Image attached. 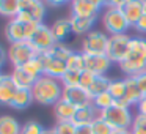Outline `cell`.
<instances>
[{
  "label": "cell",
  "mask_w": 146,
  "mask_h": 134,
  "mask_svg": "<svg viewBox=\"0 0 146 134\" xmlns=\"http://www.w3.org/2000/svg\"><path fill=\"white\" fill-rule=\"evenodd\" d=\"M118 66L126 76H137L146 71V38L143 36L132 38L126 58Z\"/></svg>",
  "instance_id": "obj_1"
},
{
  "label": "cell",
  "mask_w": 146,
  "mask_h": 134,
  "mask_svg": "<svg viewBox=\"0 0 146 134\" xmlns=\"http://www.w3.org/2000/svg\"><path fill=\"white\" fill-rule=\"evenodd\" d=\"M63 84L60 79L49 76H41L35 82L32 88L33 99L39 104L44 106H55L61 98H63Z\"/></svg>",
  "instance_id": "obj_2"
},
{
  "label": "cell",
  "mask_w": 146,
  "mask_h": 134,
  "mask_svg": "<svg viewBox=\"0 0 146 134\" xmlns=\"http://www.w3.org/2000/svg\"><path fill=\"white\" fill-rule=\"evenodd\" d=\"M101 118L107 121L113 129H130L135 115L130 112V107L115 103L111 107L101 111Z\"/></svg>",
  "instance_id": "obj_3"
},
{
  "label": "cell",
  "mask_w": 146,
  "mask_h": 134,
  "mask_svg": "<svg viewBox=\"0 0 146 134\" xmlns=\"http://www.w3.org/2000/svg\"><path fill=\"white\" fill-rule=\"evenodd\" d=\"M102 25L110 36L127 33V30L130 29L121 8H105V13L102 16Z\"/></svg>",
  "instance_id": "obj_4"
},
{
  "label": "cell",
  "mask_w": 146,
  "mask_h": 134,
  "mask_svg": "<svg viewBox=\"0 0 146 134\" xmlns=\"http://www.w3.org/2000/svg\"><path fill=\"white\" fill-rule=\"evenodd\" d=\"M17 19L22 22H39L46 17V2L44 0H21Z\"/></svg>",
  "instance_id": "obj_5"
},
{
  "label": "cell",
  "mask_w": 146,
  "mask_h": 134,
  "mask_svg": "<svg viewBox=\"0 0 146 134\" xmlns=\"http://www.w3.org/2000/svg\"><path fill=\"white\" fill-rule=\"evenodd\" d=\"M108 36L104 32L91 30L88 35L82 40V49L80 51L86 55H107Z\"/></svg>",
  "instance_id": "obj_6"
},
{
  "label": "cell",
  "mask_w": 146,
  "mask_h": 134,
  "mask_svg": "<svg viewBox=\"0 0 146 134\" xmlns=\"http://www.w3.org/2000/svg\"><path fill=\"white\" fill-rule=\"evenodd\" d=\"M130 38L127 33L123 35H111L108 36V46H107V57L110 58L113 63L119 65L121 62L126 58L127 52H129V46H130Z\"/></svg>",
  "instance_id": "obj_7"
},
{
  "label": "cell",
  "mask_w": 146,
  "mask_h": 134,
  "mask_svg": "<svg viewBox=\"0 0 146 134\" xmlns=\"http://www.w3.org/2000/svg\"><path fill=\"white\" fill-rule=\"evenodd\" d=\"M36 55H38V52L33 49V46L29 41L10 44V48H8V60L13 63L14 68L24 66L27 62H30Z\"/></svg>",
  "instance_id": "obj_8"
},
{
  "label": "cell",
  "mask_w": 146,
  "mask_h": 134,
  "mask_svg": "<svg viewBox=\"0 0 146 134\" xmlns=\"http://www.w3.org/2000/svg\"><path fill=\"white\" fill-rule=\"evenodd\" d=\"M29 43L33 46V49H35L38 54H42V52L50 51V49L57 44L50 27L46 25V24H39L38 30H36L35 35L29 40Z\"/></svg>",
  "instance_id": "obj_9"
},
{
  "label": "cell",
  "mask_w": 146,
  "mask_h": 134,
  "mask_svg": "<svg viewBox=\"0 0 146 134\" xmlns=\"http://www.w3.org/2000/svg\"><path fill=\"white\" fill-rule=\"evenodd\" d=\"M42 63V70H44V76L55 77V79H61L64 76V73L68 71V65L64 60H60L55 55H52L50 52H42L39 54Z\"/></svg>",
  "instance_id": "obj_10"
},
{
  "label": "cell",
  "mask_w": 146,
  "mask_h": 134,
  "mask_svg": "<svg viewBox=\"0 0 146 134\" xmlns=\"http://www.w3.org/2000/svg\"><path fill=\"white\" fill-rule=\"evenodd\" d=\"M63 99H66L68 103L76 106L77 109L93 104L91 95L88 93V90L82 88V87H64L63 88Z\"/></svg>",
  "instance_id": "obj_11"
},
{
  "label": "cell",
  "mask_w": 146,
  "mask_h": 134,
  "mask_svg": "<svg viewBox=\"0 0 146 134\" xmlns=\"http://www.w3.org/2000/svg\"><path fill=\"white\" fill-rule=\"evenodd\" d=\"M113 62L107 55H86L85 54V70L94 73L96 76H105Z\"/></svg>",
  "instance_id": "obj_12"
},
{
  "label": "cell",
  "mask_w": 146,
  "mask_h": 134,
  "mask_svg": "<svg viewBox=\"0 0 146 134\" xmlns=\"http://www.w3.org/2000/svg\"><path fill=\"white\" fill-rule=\"evenodd\" d=\"M17 85L11 79V74H3L0 79V104L2 106H11L14 96L17 93Z\"/></svg>",
  "instance_id": "obj_13"
},
{
  "label": "cell",
  "mask_w": 146,
  "mask_h": 134,
  "mask_svg": "<svg viewBox=\"0 0 146 134\" xmlns=\"http://www.w3.org/2000/svg\"><path fill=\"white\" fill-rule=\"evenodd\" d=\"M145 5H146L145 0H129V2L121 8L130 27L135 25L140 21V17L145 14Z\"/></svg>",
  "instance_id": "obj_14"
},
{
  "label": "cell",
  "mask_w": 146,
  "mask_h": 134,
  "mask_svg": "<svg viewBox=\"0 0 146 134\" xmlns=\"http://www.w3.org/2000/svg\"><path fill=\"white\" fill-rule=\"evenodd\" d=\"M5 36L10 41V44H16V43L27 41L25 40V22L19 21L17 17L10 19L5 29Z\"/></svg>",
  "instance_id": "obj_15"
},
{
  "label": "cell",
  "mask_w": 146,
  "mask_h": 134,
  "mask_svg": "<svg viewBox=\"0 0 146 134\" xmlns=\"http://www.w3.org/2000/svg\"><path fill=\"white\" fill-rule=\"evenodd\" d=\"M124 80H126V93H124V98L119 101V104L127 106V107L137 106L138 101L143 98L141 92H140V88L137 87V82H135V79H133V76H126Z\"/></svg>",
  "instance_id": "obj_16"
},
{
  "label": "cell",
  "mask_w": 146,
  "mask_h": 134,
  "mask_svg": "<svg viewBox=\"0 0 146 134\" xmlns=\"http://www.w3.org/2000/svg\"><path fill=\"white\" fill-rule=\"evenodd\" d=\"M71 29L74 35H88L93 30V25L98 21V16H90V17H80V16H71Z\"/></svg>",
  "instance_id": "obj_17"
},
{
  "label": "cell",
  "mask_w": 146,
  "mask_h": 134,
  "mask_svg": "<svg viewBox=\"0 0 146 134\" xmlns=\"http://www.w3.org/2000/svg\"><path fill=\"white\" fill-rule=\"evenodd\" d=\"M99 115H101V111H98L93 104H90V106H85V107L77 109L72 121L76 123V126H80V125H91Z\"/></svg>",
  "instance_id": "obj_18"
},
{
  "label": "cell",
  "mask_w": 146,
  "mask_h": 134,
  "mask_svg": "<svg viewBox=\"0 0 146 134\" xmlns=\"http://www.w3.org/2000/svg\"><path fill=\"white\" fill-rule=\"evenodd\" d=\"M76 112H77L76 106H72L63 98L54 106V115L57 118V121H72Z\"/></svg>",
  "instance_id": "obj_19"
},
{
  "label": "cell",
  "mask_w": 146,
  "mask_h": 134,
  "mask_svg": "<svg viewBox=\"0 0 146 134\" xmlns=\"http://www.w3.org/2000/svg\"><path fill=\"white\" fill-rule=\"evenodd\" d=\"M11 79L14 80L17 88H22V90H32L33 85H35V82L38 80L33 76H30L22 66L13 68V71H11Z\"/></svg>",
  "instance_id": "obj_20"
},
{
  "label": "cell",
  "mask_w": 146,
  "mask_h": 134,
  "mask_svg": "<svg viewBox=\"0 0 146 134\" xmlns=\"http://www.w3.org/2000/svg\"><path fill=\"white\" fill-rule=\"evenodd\" d=\"M98 14L99 10L86 0H72L71 2V16L90 17V16H98Z\"/></svg>",
  "instance_id": "obj_21"
},
{
  "label": "cell",
  "mask_w": 146,
  "mask_h": 134,
  "mask_svg": "<svg viewBox=\"0 0 146 134\" xmlns=\"http://www.w3.org/2000/svg\"><path fill=\"white\" fill-rule=\"evenodd\" d=\"M52 33H54V38L57 43H63L64 40L68 38L69 33H72V29H71V21L69 17H63V19H57L50 27Z\"/></svg>",
  "instance_id": "obj_22"
},
{
  "label": "cell",
  "mask_w": 146,
  "mask_h": 134,
  "mask_svg": "<svg viewBox=\"0 0 146 134\" xmlns=\"http://www.w3.org/2000/svg\"><path fill=\"white\" fill-rule=\"evenodd\" d=\"M22 125L13 115H0V134H21Z\"/></svg>",
  "instance_id": "obj_23"
},
{
  "label": "cell",
  "mask_w": 146,
  "mask_h": 134,
  "mask_svg": "<svg viewBox=\"0 0 146 134\" xmlns=\"http://www.w3.org/2000/svg\"><path fill=\"white\" fill-rule=\"evenodd\" d=\"M33 101H35V99H33L32 90H22V88H19L10 107L16 109V111H24V109H27Z\"/></svg>",
  "instance_id": "obj_24"
},
{
  "label": "cell",
  "mask_w": 146,
  "mask_h": 134,
  "mask_svg": "<svg viewBox=\"0 0 146 134\" xmlns=\"http://www.w3.org/2000/svg\"><path fill=\"white\" fill-rule=\"evenodd\" d=\"M21 0H0V16L14 19L19 13Z\"/></svg>",
  "instance_id": "obj_25"
},
{
  "label": "cell",
  "mask_w": 146,
  "mask_h": 134,
  "mask_svg": "<svg viewBox=\"0 0 146 134\" xmlns=\"http://www.w3.org/2000/svg\"><path fill=\"white\" fill-rule=\"evenodd\" d=\"M110 77L107 76H96L94 82L91 84V87L88 88V93L91 95V98H94V96L101 95V93L107 92L108 90V85H110Z\"/></svg>",
  "instance_id": "obj_26"
},
{
  "label": "cell",
  "mask_w": 146,
  "mask_h": 134,
  "mask_svg": "<svg viewBox=\"0 0 146 134\" xmlns=\"http://www.w3.org/2000/svg\"><path fill=\"white\" fill-rule=\"evenodd\" d=\"M107 92L113 96L115 101L119 103L124 98V93H126V80L124 79H111Z\"/></svg>",
  "instance_id": "obj_27"
},
{
  "label": "cell",
  "mask_w": 146,
  "mask_h": 134,
  "mask_svg": "<svg viewBox=\"0 0 146 134\" xmlns=\"http://www.w3.org/2000/svg\"><path fill=\"white\" fill-rule=\"evenodd\" d=\"M22 68L30 76L35 77V79H39L41 76H44V70H42V63H41V58H39V54L36 57H33L30 62H27Z\"/></svg>",
  "instance_id": "obj_28"
},
{
  "label": "cell",
  "mask_w": 146,
  "mask_h": 134,
  "mask_svg": "<svg viewBox=\"0 0 146 134\" xmlns=\"http://www.w3.org/2000/svg\"><path fill=\"white\" fill-rule=\"evenodd\" d=\"M68 70L74 71H85V54L82 51H74L71 57L66 60Z\"/></svg>",
  "instance_id": "obj_29"
},
{
  "label": "cell",
  "mask_w": 146,
  "mask_h": 134,
  "mask_svg": "<svg viewBox=\"0 0 146 134\" xmlns=\"http://www.w3.org/2000/svg\"><path fill=\"white\" fill-rule=\"evenodd\" d=\"M115 103L116 101H115L113 96H111L108 92H104V93H101V95H98V96L93 98V106H94L98 111H105V109L111 107Z\"/></svg>",
  "instance_id": "obj_30"
},
{
  "label": "cell",
  "mask_w": 146,
  "mask_h": 134,
  "mask_svg": "<svg viewBox=\"0 0 146 134\" xmlns=\"http://www.w3.org/2000/svg\"><path fill=\"white\" fill-rule=\"evenodd\" d=\"M49 52H50L52 55H55L57 58H60V60H64V62H66L68 58L71 57V54H72L74 51L69 48V46L64 44V43H57V44H55Z\"/></svg>",
  "instance_id": "obj_31"
},
{
  "label": "cell",
  "mask_w": 146,
  "mask_h": 134,
  "mask_svg": "<svg viewBox=\"0 0 146 134\" xmlns=\"http://www.w3.org/2000/svg\"><path fill=\"white\" fill-rule=\"evenodd\" d=\"M80 73L82 71H74V70H68L64 73V76L61 77V84L63 87H79L80 82Z\"/></svg>",
  "instance_id": "obj_32"
},
{
  "label": "cell",
  "mask_w": 146,
  "mask_h": 134,
  "mask_svg": "<svg viewBox=\"0 0 146 134\" xmlns=\"http://www.w3.org/2000/svg\"><path fill=\"white\" fill-rule=\"evenodd\" d=\"M91 126H93V134H113V131H115L113 128L107 123V121L102 120L101 115L93 121Z\"/></svg>",
  "instance_id": "obj_33"
},
{
  "label": "cell",
  "mask_w": 146,
  "mask_h": 134,
  "mask_svg": "<svg viewBox=\"0 0 146 134\" xmlns=\"http://www.w3.org/2000/svg\"><path fill=\"white\" fill-rule=\"evenodd\" d=\"M46 128H42V125L39 121H35V120H29L22 125V131L21 134H42Z\"/></svg>",
  "instance_id": "obj_34"
},
{
  "label": "cell",
  "mask_w": 146,
  "mask_h": 134,
  "mask_svg": "<svg viewBox=\"0 0 146 134\" xmlns=\"http://www.w3.org/2000/svg\"><path fill=\"white\" fill-rule=\"evenodd\" d=\"M130 133L132 134H146V117L145 115L137 114L133 118V123L130 126Z\"/></svg>",
  "instance_id": "obj_35"
},
{
  "label": "cell",
  "mask_w": 146,
  "mask_h": 134,
  "mask_svg": "<svg viewBox=\"0 0 146 134\" xmlns=\"http://www.w3.org/2000/svg\"><path fill=\"white\" fill-rule=\"evenodd\" d=\"M54 128L58 134H76L77 133V126L74 121H57V125Z\"/></svg>",
  "instance_id": "obj_36"
},
{
  "label": "cell",
  "mask_w": 146,
  "mask_h": 134,
  "mask_svg": "<svg viewBox=\"0 0 146 134\" xmlns=\"http://www.w3.org/2000/svg\"><path fill=\"white\" fill-rule=\"evenodd\" d=\"M94 79H96V74H94V73H91V71H88V70L82 71V73H80L79 87H82V88L88 90L90 87H91V84L94 82Z\"/></svg>",
  "instance_id": "obj_37"
},
{
  "label": "cell",
  "mask_w": 146,
  "mask_h": 134,
  "mask_svg": "<svg viewBox=\"0 0 146 134\" xmlns=\"http://www.w3.org/2000/svg\"><path fill=\"white\" fill-rule=\"evenodd\" d=\"M133 79H135L137 87L140 88L141 95L146 96V71H143V73H140V74H137V76H133Z\"/></svg>",
  "instance_id": "obj_38"
},
{
  "label": "cell",
  "mask_w": 146,
  "mask_h": 134,
  "mask_svg": "<svg viewBox=\"0 0 146 134\" xmlns=\"http://www.w3.org/2000/svg\"><path fill=\"white\" fill-rule=\"evenodd\" d=\"M38 27H39V22H25V40L27 41L35 35Z\"/></svg>",
  "instance_id": "obj_39"
},
{
  "label": "cell",
  "mask_w": 146,
  "mask_h": 134,
  "mask_svg": "<svg viewBox=\"0 0 146 134\" xmlns=\"http://www.w3.org/2000/svg\"><path fill=\"white\" fill-rule=\"evenodd\" d=\"M133 29L138 33H141V35H146V14H143V16L140 17V21L133 25Z\"/></svg>",
  "instance_id": "obj_40"
},
{
  "label": "cell",
  "mask_w": 146,
  "mask_h": 134,
  "mask_svg": "<svg viewBox=\"0 0 146 134\" xmlns=\"http://www.w3.org/2000/svg\"><path fill=\"white\" fill-rule=\"evenodd\" d=\"M129 0H107L105 8H123Z\"/></svg>",
  "instance_id": "obj_41"
},
{
  "label": "cell",
  "mask_w": 146,
  "mask_h": 134,
  "mask_svg": "<svg viewBox=\"0 0 146 134\" xmlns=\"http://www.w3.org/2000/svg\"><path fill=\"white\" fill-rule=\"evenodd\" d=\"M135 107H137V114L145 115V117H146V96H143V98L140 99L138 104H137Z\"/></svg>",
  "instance_id": "obj_42"
},
{
  "label": "cell",
  "mask_w": 146,
  "mask_h": 134,
  "mask_svg": "<svg viewBox=\"0 0 146 134\" xmlns=\"http://www.w3.org/2000/svg\"><path fill=\"white\" fill-rule=\"evenodd\" d=\"M76 134H93V126L91 125H80V126H77Z\"/></svg>",
  "instance_id": "obj_43"
},
{
  "label": "cell",
  "mask_w": 146,
  "mask_h": 134,
  "mask_svg": "<svg viewBox=\"0 0 146 134\" xmlns=\"http://www.w3.org/2000/svg\"><path fill=\"white\" fill-rule=\"evenodd\" d=\"M86 2H90V3H91L93 7H96L99 11H101L102 8H105V5H107V0H86Z\"/></svg>",
  "instance_id": "obj_44"
},
{
  "label": "cell",
  "mask_w": 146,
  "mask_h": 134,
  "mask_svg": "<svg viewBox=\"0 0 146 134\" xmlns=\"http://www.w3.org/2000/svg\"><path fill=\"white\" fill-rule=\"evenodd\" d=\"M7 60H8V51H5V49L0 46V70H2V66L5 65Z\"/></svg>",
  "instance_id": "obj_45"
},
{
  "label": "cell",
  "mask_w": 146,
  "mask_h": 134,
  "mask_svg": "<svg viewBox=\"0 0 146 134\" xmlns=\"http://www.w3.org/2000/svg\"><path fill=\"white\" fill-rule=\"evenodd\" d=\"M46 5H50V7H61L64 5V0H44Z\"/></svg>",
  "instance_id": "obj_46"
},
{
  "label": "cell",
  "mask_w": 146,
  "mask_h": 134,
  "mask_svg": "<svg viewBox=\"0 0 146 134\" xmlns=\"http://www.w3.org/2000/svg\"><path fill=\"white\" fill-rule=\"evenodd\" d=\"M113 134H132L130 129H115Z\"/></svg>",
  "instance_id": "obj_47"
},
{
  "label": "cell",
  "mask_w": 146,
  "mask_h": 134,
  "mask_svg": "<svg viewBox=\"0 0 146 134\" xmlns=\"http://www.w3.org/2000/svg\"><path fill=\"white\" fill-rule=\"evenodd\" d=\"M42 134H58V133L55 131V128H46Z\"/></svg>",
  "instance_id": "obj_48"
},
{
  "label": "cell",
  "mask_w": 146,
  "mask_h": 134,
  "mask_svg": "<svg viewBox=\"0 0 146 134\" xmlns=\"http://www.w3.org/2000/svg\"><path fill=\"white\" fill-rule=\"evenodd\" d=\"M71 2H72V0H64V3H71Z\"/></svg>",
  "instance_id": "obj_49"
},
{
  "label": "cell",
  "mask_w": 146,
  "mask_h": 134,
  "mask_svg": "<svg viewBox=\"0 0 146 134\" xmlns=\"http://www.w3.org/2000/svg\"><path fill=\"white\" fill-rule=\"evenodd\" d=\"M2 76H3V74H2V73H0V79H2Z\"/></svg>",
  "instance_id": "obj_50"
},
{
  "label": "cell",
  "mask_w": 146,
  "mask_h": 134,
  "mask_svg": "<svg viewBox=\"0 0 146 134\" xmlns=\"http://www.w3.org/2000/svg\"><path fill=\"white\" fill-rule=\"evenodd\" d=\"M145 14H146V5H145Z\"/></svg>",
  "instance_id": "obj_51"
},
{
  "label": "cell",
  "mask_w": 146,
  "mask_h": 134,
  "mask_svg": "<svg viewBox=\"0 0 146 134\" xmlns=\"http://www.w3.org/2000/svg\"><path fill=\"white\" fill-rule=\"evenodd\" d=\"M145 2H146V0H145Z\"/></svg>",
  "instance_id": "obj_52"
}]
</instances>
